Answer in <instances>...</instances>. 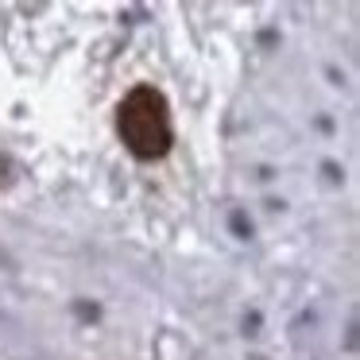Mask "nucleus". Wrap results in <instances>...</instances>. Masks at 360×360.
Returning a JSON list of instances; mask_svg holds the SVG:
<instances>
[{
    "mask_svg": "<svg viewBox=\"0 0 360 360\" xmlns=\"http://www.w3.org/2000/svg\"><path fill=\"white\" fill-rule=\"evenodd\" d=\"M120 132L128 136L136 155H159V151H167L171 128H167V117H163V101L151 105V112H140L128 101L124 112H120Z\"/></svg>",
    "mask_w": 360,
    "mask_h": 360,
    "instance_id": "obj_1",
    "label": "nucleus"
},
{
    "mask_svg": "<svg viewBox=\"0 0 360 360\" xmlns=\"http://www.w3.org/2000/svg\"><path fill=\"white\" fill-rule=\"evenodd\" d=\"M229 225H233V233L240 236V240H248V236H252V221L244 217V213H233V217H229Z\"/></svg>",
    "mask_w": 360,
    "mask_h": 360,
    "instance_id": "obj_2",
    "label": "nucleus"
},
{
    "mask_svg": "<svg viewBox=\"0 0 360 360\" xmlns=\"http://www.w3.org/2000/svg\"><path fill=\"white\" fill-rule=\"evenodd\" d=\"M256 326H259V318H256V314H248V318H244V333H256Z\"/></svg>",
    "mask_w": 360,
    "mask_h": 360,
    "instance_id": "obj_3",
    "label": "nucleus"
}]
</instances>
